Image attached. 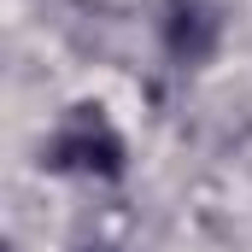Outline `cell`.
Returning a JSON list of instances; mask_svg holds the SVG:
<instances>
[{
	"label": "cell",
	"instance_id": "obj_1",
	"mask_svg": "<svg viewBox=\"0 0 252 252\" xmlns=\"http://www.w3.org/2000/svg\"><path fill=\"white\" fill-rule=\"evenodd\" d=\"M47 164L53 170H82V176H118L124 170V135L100 106H76L53 141H47Z\"/></svg>",
	"mask_w": 252,
	"mask_h": 252
},
{
	"label": "cell",
	"instance_id": "obj_2",
	"mask_svg": "<svg viewBox=\"0 0 252 252\" xmlns=\"http://www.w3.org/2000/svg\"><path fill=\"white\" fill-rule=\"evenodd\" d=\"M217 35H223V24H217V6H211V0H170V6H164V47L182 64L211 59Z\"/></svg>",
	"mask_w": 252,
	"mask_h": 252
}]
</instances>
